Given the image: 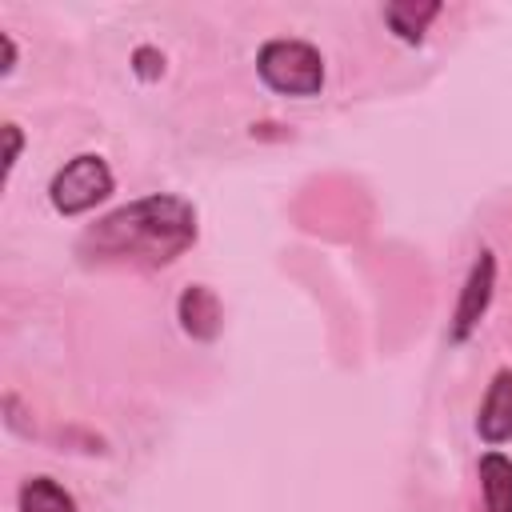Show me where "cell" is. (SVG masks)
<instances>
[{
	"instance_id": "cell-8",
	"label": "cell",
	"mask_w": 512,
	"mask_h": 512,
	"mask_svg": "<svg viewBox=\"0 0 512 512\" xmlns=\"http://www.w3.org/2000/svg\"><path fill=\"white\" fill-rule=\"evenodd\" d=\"M440 12H444L440 0H424V4H416V0H392V4L380 8V20L388 24V32L400 44H424V32H428V24Z\"/></svg>"
},
{
	"instance_id": "cell-4",
	"label": "cell",
	"mask_w": 512,
	"mask_h": 512,
	"mask_svg": "<svg viewBox=\"0 0 512 512\" xmlns=\"http://www.w3.org/2000/svg\"><path fill=\"white\" fill-rule=\"evenodd\" d=\"M496 272H500L496 252H492V248H480V252L472 256L468 272H464L456 308H452V316H448V344H452V348H460V344L484 324V316H488V308H492V300H496Z\"/></svg>"
},
{
	"instance_id": "cell-7",
	"label": "cell",
	"mask_w": 512,
	"mask_h": 512,
	"mask_svg": "<svg viewBox=\"0 0 512 512\" xmlns=\"http://www.w3.org/2000/svg\"><path fill=\"white\" fill-rule=\"evenodd\" d=\"M480 480V512H512V456L500 448L480 452L476 460Z\"/></svg>"
},
{
	"instance_id": "cell-3",
	"label": "cell",
	"mask_w": 512,
	"mask_h": 512,
	"mask_svg": "<svg viewBox=\"0 0 512 512\" xmlns=\"http://www.w3.org/2000/svg\"><path fill=\"white\" fill-rule=\"evenodd\" d=\"M112 192H116V176L100 152H76L48 180V204L64 220H76V216L100 208Z\"/></svg>"
},
{
	"instance_id": "cell-6",
	"label": "cell",
	"mask_w": 512,
	"mask_h": 512,
	"mask_svg": "<svg viewBox=\"0 0 512 512\" xmlns=\"http://www.w3.org/2000/svg\"><path fill=\"white\" fill-rule=\"evenodd\" d=\"M476 436L488 448H504L512 440V368H496L484 400L476 408Z\"/></svg>"
},
{
	"instance_id": "cell-1",
	"label": "cell",
	"mask_w": 512,
	"mask_h": 512,
	"mask_svg": "<svg viewBox=\"0 0 512 512\" xmlns=\"http://www.w3.org/2000/svg\"><path fill=\"white\" fill-rule=\"evenodd\" d=\"M196 240H200L196 204L180 192H148L96 216L80 232L76 256L84 268L152 272L176 264Z\"/></svg>"
},
{
	"instance_id": "cell-9",
	"label": "cell",
	"mask_w": 512,
	"mask_h": 512,
	"mask_svg": "<svg viewBox=\"0 0 512 512\" xmlns=\"http://www.w3.org/2000/svg\"><path fill=\"white\" fill-rule=\"evenodd\" d=\"M16 512H80V504L56 476H28L16 488Z\"/></svg>"
},
{
	"instance_id": "cell-2",
	"label": "cell",
	"mask_w": 512,
	"mask_h": 512,
	"mask_svg": "<svg viewBox=\"0 0 512 512\" xmlns=\"http://www.w3.org/2000/svg\"><path fill=\"white\" fill-rule=\"evenodd\" d=\"M256 76L276 96L312 100L324 88V56L300 36H272L256 52Z\"/></svg>"
},
{
	"instance_id": "cell-11",
	"label": "cell",
	"mask_w": 512,
	"mask_h": 512,
	"mask_svg": "<svg viewBox=\"0 0 512 512\" xmlns=\"http://www.w3.org/2000/svg\"><path fill=\"white\" fill-rule=\"evenodd\" d=\"M4 180H12V172H16V160H20V148H24V132H20V124L16 120H8L4 124Z\"/></svg>"
},
{
	"instance_id": "cell-10",
	"label": "cell",
	"mask_w": 512,
	"mask_h": 512,
	"mask_svg": "<svg viewBox=\"0 0 512 512\" xmlns=\"http://www.w3.org/2000/svg\"><path fill=\"white\" fill-rule=\"evenodd\" d=\"M132 72H136V80H144V84L160 80V76H164V52H160L156 44H140V48L132 52Z\"/></svg>"
},
{
	"instance_id": "cell-12",
	"label": "cell",
	"mask_w": 512,
	"mask_h": 512,
	"mask_svg": "<svg viewBox=\"0 0 512 512\" xmlns=\"http://www.w3.org/2000/svg\"><path fill=\"white\" fill-rule=\"evenodd\" d=\"M0 44H4V76H12L16 72V60H20V52H16V40H12V32H0Z\"/></svg>"
},
{
	"instance_id": "cell-5",
	"label": "cell",
	"mask_w": 512,
	"mask_h": 512,
	"mask_svg": "<svg viewBox=\"0 0 512 512\" xmlns=\"http://www.w3.org/2000/svg\"><path fill=\"white\" fill-rule=\"evenodd\" d=\"M176 320H180V332L196 344H212L224 328V304L216 296V288L208 284H188L180 288L176 296Z\"/></svg>"
}]
</instances>
